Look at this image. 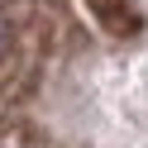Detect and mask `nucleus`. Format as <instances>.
Wrapping results in <instances>:
<instances>
[{
	"label": "nucleus",
	"instance_id": "1",
	"mask_svg": "<svg viewBox=\"0 0 148 148\" xmlns=\"http://www.w3.org/2000/svg\"><path fill=\"white\" fill-rule=\"evenodd\" d=\"M86 5H91V14H96L115 38L138 34V10H134V0H86Z\"/></svg>",
	"mask_w": 148,
	"mask_h": 148
},
{
	"label": "nucleus",
	"instance_id": "2",
	"mask_svg": "<svg viewBox=\"0 0 148 148\" xmlns=\"http://www.w3.org/2000/svg\"><path fill=\"white\" fill-rule=\"evenodd\" d=\"M5 53H10V24L0 19V58H5Z\"/></svg>",
	"mask_w": 148,
	"mask_h": 148
}]
</instances>
